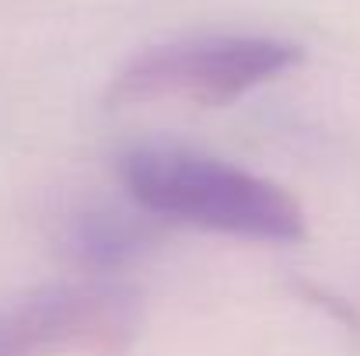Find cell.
<instances>
[{
	"mask_svg": "<svg viewBox=\"0 0 360 356\" xmlns=\"http://www.w3.org/2000/svg\"><path fill=\"white\" fill-rule=\"evenodd\" d=\"M120 178L140 210L175 224L273 244L308 235L304 210L283 185L193 147L136 143L120 157Z\"/></svg>",
	"mask_w": 360,
	"mask_h": 356,
	"instance_id": "obj_1",
	"label": "cell"
},
{
	"mask_svg": "<svg viewBox=\"0 0 360 356\" xmlns=\"http://www.w3.org/2000/svg\"><path fill=\"white\" fill-rule=\"evenodd\" d=\"M301 63V46L276 35H196L133 56L112 77V109L186 102L200 109L228 105Z\"/></svg>",
	"mask_w": 360,
	"mask_h": 356,
	"instance_id": "obj_2",
	"label": "cell"
},
{
	"mask_svg": "<svg viewBox=\"0 0 360 356\" xmlns=\"http://www.w3.org/2000/svg\"><path fill=\"white\" fill-rule=\"evenodd\" d=\"M133 329V297L105 283H53L0 301V356L116 353Z\"/></svg>",
	"mask_w": 360,
	"mask_h": 356,
	"instance_id": "obj_3",
	"label": "cell"
},
{
	"mask_svg": "<svg viewBox=\"0 0 360 356\" xmlns=\"http://www.w3.org/2000/svg\"><path fill=\"white\" fill-rule=\"evenodd\" d=\"M67 241L77 262L91 269H112L133 258L147 244V235L136 220H126L122 213H84L70 228Z\"/></svg>",
	"mask_w": 360,
	"mask_h": 356,
	"instance_id": "obj_4",
	"label": "cell"
}]
</instances>
